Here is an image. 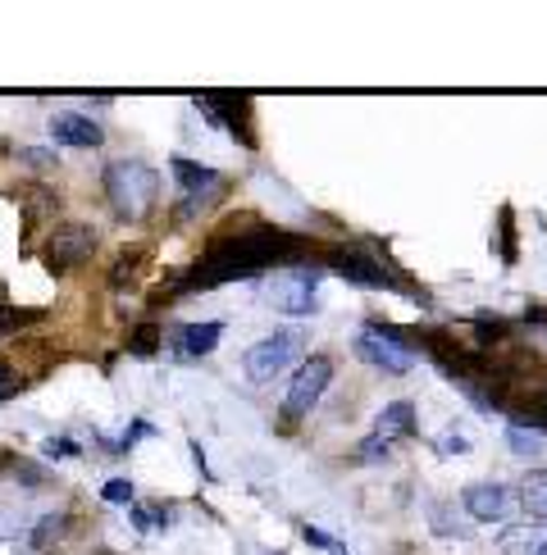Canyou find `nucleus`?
Masks as SVG:
<instances>
[{
  "instance_id": "27",
  "label": "nucleus",
  "mask_w": 547,
  "mask_h": 555,
  "mask_svg": "<svg viewBox=\"0 0 547 555\" xmlns=\"http://www.w3.org/2000/svg\"><path fill=\"white\" fill-rule=\"evenodd\" d=\"M329 555H347V551H342V546H338V542H329Z\"/></svg>"
},
{
  "instance_id": "3",
  "label": "nucleus",
  "mask_w": 547,
  "mask_h": 555,
  "mask_svg": "<svg viewBox=\"0 0 547 555\" xmlns=\"http://www.w3.org/2000/svg\"><path fill=\"white\" fill-rule=\"evenodd\" d=\"M356 356L370 369H379V374H393V378H402V374L416 369V351H410L393 328H379V323H370V328L356 333Z\"/></svg>"
},
{
  "instance_id": "26",
  "label": "nucleus",
  "mask_w": 547,
  "mask_h": 555,
  "mask_svg": "<svg viewBox=\"0 0 547 555\" xmlns=\"http://www.w3.org/2000/svg\"><path fill=\"white\" fill-rule=\"evenodd\" d=\"M74 442H46V455H74Z\"/></svg>"
},
{
  "instance_id": "19",
  "label": "nucleus",
  "mask_w": 547,
  "mask_h": 555,
  "mask_svg": "<svg viewBox=\"0 0 547 555\" xmlns=\"http://www.w3.org/2000/svg\"><path fill=\"white\" fill-rule=\"evenodd\" d=\"M64 528H68V519H64V515H46V519L37 524V538H33V546H41V551H46L51 542H60V538H64Z\"/></svg>"
},
{
  "instance_id": "8",
  "label": "nucleus",
  "mask_w": 547,
  "mask_h": 555,
  "mask_svg": "<svg viewBox=\"0 0 547 555\" xmlns=\"http://www.w3.org/2000/svg\"><path fill=\"white\" fill-rule=\"evenodd\" d=\"M461 505H466V515L474 524H501L511 515L516 496H511L507 482H470V488L461 492Z\"/></svg>"
},
{
  "instance_id": "17",
  "label": "nucleus",
  "mask_w": 547,
  "mask_h": 555,
  "mask_svg": "<svg viewBox=\"0 0 547 555\" xmlns=\"http://www.w3.org/2000/svg\"><path fill=\"white\" fill-rule=\"evenodd\" d=\"M507 442H511V451H516L520 460H530V455L538 460V455H543V437H538V433H524V424H511V428H507Z\"/></svg>"
},
{
  "instance_id": "16",
  "label": "nucleus",
  "mask_w": 547,
  "mask_h": 555,
  "mask_svg": "<svg viewBox=\"0 0 547 555\" xmlns=\"http://www.w3.org/2000/svg\"><path fill=\"white\" fill-rule=\"evenodd\" d=\"M524 511H530V519H538L547 528V469H530L520 478V496H516Z\"/></svg>"
},
{
  "instance_id": "6",
  "label": "nucleus",
  "mask_w": 547,
  "mask_h": 555,
  "mask_svg": "<svg viewBox=\"0 0 547 555\" xmlns=\"http://www.w3.org/2000/svg\"><path fill=\"white\" fill-rule=\"evenodd\" d=\"M91 250H97V233H91L87 223H60L51 233V242H46V269L64 273V269L82 264Z\"/></svg>"
},
{
  "instance_id": "24",
  "label": "nucleus",
  "mask_w": 547,
  "mask_h": 555,
  "mask_svg": "<svg viewBox=\"0 0 547 555\" xmlns=\"http://www.w3.org/2000/svg\"><path fill=\"white\" fill-rule=\"evenodd\" d=\"M438 451H443V455H451V451H470V442H466L461 433H447V437H438Z\"/></svg>"
},
{
  "instance_id": "25",
  "label": "nucleus",
  "mask_w": 547,
  "mask_h": 555,
  "mask_svg": "<svg viewBox=\"0 0 547 555\" xmlns=\"http://www.w3.org/2000/svg\"><path fill=\"white\" fill-rule=\"evenodd\" d=\"M306 542H310V546H325V551H329V542H333V538L325 533V528H306Z\"/></svg>"
},
{
  "instance_id": "12",
  "label": "nucleus",
  "mask_w": 547,
  "mask_h": 555,
  "mask_svg": "<svg viewBox=\"0 0 547 555\" xmlns=\"http://www.w3.org/2000/svg\"><path fill=\"white\" fill-rule=\"evenodd\" d=\"M169 169H174V182L182 188V201H188V205H196L205 192L219 188V173L205 169V165H192V159H174Z\"/></svg>"
},
{
  "instance_id": "18",
  "label": "nucleus",
  "mask_w": 547,
  "mask_h": 555,
  "mask_svg": "<svg viewBox=\"0 0 547 555\" xmlns=\"http://www.w3.org/2000/svg\"><path fill=\"white\" fill-rule=\"evenodd\" d=\"M132 511V524H137V533H160V528L169 524V511H151V505H128Z\"/></svg>"
},
{
  "instance_id": "1",
  "label": "nucleus",
  "mask_w": 547,
  "mask_h": 555,
  "mask_svg": "<svg viewBox=\"0 0 547 555\" xmlns=\"http://www.w3.org/2000/svg\"><path fill=\"white\" fill-rule=\"evenodd\" d=\"M279 260H296V246L283 233H269V228H260V233H251V237H219L205 250V260L196 264L192 287H215V283H228V278L279 264Z\"/></svg>"
},
{
  "instance_id": "15",
  "label": "nucleus",
  "mask_w": 547,
  "mask_h": 555,
  "mask_svg": "<svg viewBox=\"0 0 547 555\" xmlns=\"http://www.w3.org/2000/svg\"><path fill=\"white\" fill-rule=\"evenodd\" d=\"M497 551L501 555H547V528L543 524H520V528H507L497 538Z\"/></svg>"
},
{
  "instance_id": "7",
  "label": "nucleus",
  "mask_w": 547,
  "mask_h": 555,
  "mask_svg": "<svg viewBox=\"0 0 547 555\" xmlns=\"http://www.w3.org/2000/svg\"><path fill=\"white\" fill-rule=\"evenodd\" d=\"M315 292H319V269H292V273H279L269 283V300L283 314H296V319H306L315 310Z\"/></svg>"
},
{
  "instance_id": "14",
  "label": "nucleus",
  "mask_w": 547,
  "mask_h": 555,
  "mask_svg": "<svg viewBox=\"0 0 547 555\" xmlns=\"http://www.w3.org/2000/svg\"><path fill=\"white\" fill-rule=\"evenodd\" d=\"M416 433V405L410 401H393L379 410L374 420V437H383V442H397V437H410Z\"/></svg>"
},
{
  "instance_id": "10",
  "label": "nucleus",
  "mask_w": 547,
  "mask_h": 555,
  "mask_svg": "<svg viewBox=\"0 0 547 555\" xmlns=\"http://www.w3.org/2000/svg\"><path fill=\"white\" fill-rule=\"evenodd\" d=\"M51 137L60 146H78V151H91V146H101L105 142V132L97 119H87V114H74V109H64L51 119Z\"/></svg>"
},
{
  "instance_id": "20",
  "label": "nucleus",
  "mask_w": 547,
  "mask_h": 555,
  "mask_svg": "<svg viewBox=\"0 0 547 555\" xmlns=\"http://www.w3.org/2000/svg\"><path fill=\"white\" fill-rule=\"evenodd\" d=\"M360 455V465H383L387 455H393V442H383V437H365V442L356 447Z\"/></svg>"
},
{
  "instance_id": "13",
  "label": "nucleus",
  "mask_w": 547,
  "mask_h": 555,
  "mask_svg": "<svg viewBox=\"0 0 547 555\" xmlns=\"http://www.w3.org/2000/svg\"><path fill=\"white\" fill-rule=\"evenodd\" d=\"M329 264H333L338 273H347L352 283H365V287H387V273H383L370 256H360V250H333Z\"/></svg>"
},
{
  "instance_id": "4",
  "label": "nucleus",
  "mask_w": 547,
  "mask_h": 555,
  "mask_svg": "<svg viewBox=\"0 0 547 555\" xmlns=\"http://www.w3.org/2000/svg\"><path fill=\"white\" fill-rule=\"evenodd\" d=\"M302 346H306V333H302V328H283V333L260 337V341L246 351V374H251V383H274L296 356H302Z\"/></svg>"
},
{
  "instance_id": "5",
  "label": "nucleus",
  "mask_w": 547,
  "mask_h": 555,
  "mask_svg": "<svg viewBox=\"0 0 547 555\" xmlns=\"http://www.w3.org/2000/svg\"><path fill=\"white\" fill-rule=\"evenodd\" d=\"M329 383H333V360L329 356H310L292 374V387H288V397H283V424L306 420V414L319 405V397H325Z\"/></svg>"
},
{
  "instance_id": "22",
  "label": "nucleus",
  "mask_w": 547,
  "mask_h": 555,
  "mask_svg": "<svg viewBox=\"0 0 547 555\" xmlns=\"http://www.w3.org/2000/svg\"><path fill=\"white\" fill-rule=\"evenodd\" d=\"M110 505H132V482H124V478H114V482H105V492H101Z\"/></svg>"
},
{
  "instance_id": "21",
  "label": "nucleus",
  "mask_w": 547,
  "mask_h": 555,
  "mask_svg": "<svg viewBox=\"0 0 547 555\" xmlns=\"http://www.w3.org/2000/svg\"><path fill=\"white\" fill-rule=\"evenodd\" d=\"M155 346H160V328H155V323H147V328L132 333L128 351H132V356H155Z\"/></svg>"
},
{
  "instance_id": "9",
  "label": "nucleus",
  "mask_w": 547,
  "mask_h": 555,
  "mask_svg": "<svg viewBox=\"0 0 547 555\" xmlns=\"http://www.w3.org/2000/svg\"><path fill=\"white\" fill-rule=\"evenodd\" d=\"M219 333L224 323H174L169 328V356L174 360H205L219 346Z\"/></svg>"
},
{
  "instance_id": "23",
  "label": "nucleus",
  "mask_w": 547,
  "mask_h": 555,
  "mask_svg": "<svg viewBox=\"0 0 547 555\" xmlns=\"http://www.w3.org/2000/svg\"><path fill=\"white\" fill-rule=\"evenodd\" d=\"M14 391H23V387H18V374L10 369V360L0 356V401H5V397H14Z\"/></svg>"
},
{
  "instance_id": "2",
  "label": "nucleus",
  "mask_w": 547,
  "mask_h": 555,
  "mask_svg": "<svg viewBox=\"0 0 547 555\" xmlns=\"http://www.w3.org/2000/svg\"><path fill=\"white\" fill-rule=\"evenodd\" d=\"M105 196L124 219H142L151 215V205L160 196V173L147 159H114L105 169Z\"/></svg>"
},
{
  "instance_id": "11",
  "label": "nucleus",
  "mask_w": 547,
  "mask_h": 555,
  "mask_svg": "<svg viewBox=\"0 0 547 555\" xmlns=\"http://www.w3.org/2000/svg\"><path fill=\"white\" fill-rule=\"evenodd\" d=\"M196 105H201V114H211V119H215V124H224L233 137H242L246 146H256V137H251V124H246V114H251V101H246V96H228V101L201 96Z\"/></svg>"
}]
</instances>
